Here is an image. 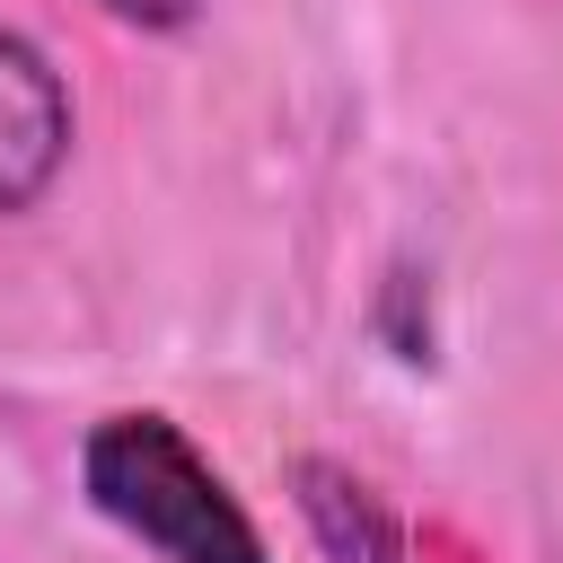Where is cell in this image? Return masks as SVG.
Returning a JSON list of instances; mask_svg holds the SVG:
<instances>
[{"instance_id":"cell-3","label":"cell","mask_w":563,"mask_h":563,"mask_svg":"<svg viewBox=\"0 0 563 563\" xmlns=\"http://www.w3.org/2000/svg\"><path fill=\"white\" fill-rule=\"evenodd\" d=\"M290 493H299V519L308 537L325 545V563H405V528L387 519V501L334 466V457H299L290 466Z\"/></svg>"},{"instance_id":"cell-4","label":"cell","mask_w":563,"mask_h":563,"mask_svg":"<svg viewBox=\"0 0 563 563\" xmlns=\"http://www.w3.org/2000/svg\"><path fill=\"white\" fill-rule=\"evenodd\" d=\"M106 9H114L123 26H185L202 0H106Z\"/></svg>"},{"instance_id":"cell-1","label":"cell","mask_w":563,"mask_h":563,"mask_svg":"<svg viewBox=\"0 0 563 563\" xmlns=\"http://www.w3.org/2000/svg\"><path fill=\"white\" fill-rule=\"evenodd\" d=\"M79 484L123 537L167 563H273L238 493L167 413H106L79 449Z\"/></svg>"},{"instance_id":"cell-2","label":"cell","mask_w":563,"mask_h":563,"mask_svg":"<svg viewBox=\"0 0 563 563\" xmlns=\"http://www.w3.org/2000/svg\"><path fill=\"white\" fill-rule=\"evenodd\" d=\"M62 158H70L62 70H53L18 26H0V211L44 202V185L62 176Z\"/></svg>"}]
</instances>
